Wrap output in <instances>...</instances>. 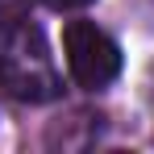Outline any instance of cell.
Listing matches in <instances>:
<instances>
[{
	"mask_svg": "<svg viewBox=\"0 0 154 154\" xmlns=\"http://www.w3.org/2000/svg\"><path fill=\"white\" fill-rule=\"evenodd\" d=\"M0 92L8 100L21 104H46L63 96V75L54 67V54L46 33L21 21L17 29L4 33V46H0Z\"/></svg>",
	"mask_w": 154,
	"mask_h": 154,
	"instance_id": "6da1fadb",
	"label": "cell"
},
{
	"mask_svg": "<svg viewBox=\"0 0 154 154\" xmlns=\"http://www.w3.org/2000/svg\"><path fill=\"white\" fill-rule=\"evenodd\" d=\"M63 50H67V71L79 88L96 92L104 83H112L121 71V46L96 29L92 21H67L63 29Z\"/></svg>",
	"mask_w": 154,
	"mask_h": 154,
	"instance_id": "7a4b0ae2",
	"label": "cell"
},
{
	"mask_svg": "<svg viewBox=\"0 0 154 154\" xmlns=\"http://www.w3.org/2000/svg\"><path fill=\"white\" fill-rule=\"evenodd\" d=\"M21 21H29V0H0V33L17 29Z\"/></svg>",
	"mask_w": 154,
	"mask_h": 154,
	"instance_id": "3957f363",
	"label": "cell"
},
{
	"mask_svg": "<svg viewBox=\"0 0 154 154\" xmlns=\"http://www.w3.org/2000/svg\"><path fill=\"white\" fill-rule=\"evenodd\" d=\"M46 8H54V13H71V8H88L92 0H42Z\"/></svg>",
	"mask_w": 154,
	"mask_h": 154,
	"instance_id": "277c9868",
	"label": "cell"
}]
</instances>
